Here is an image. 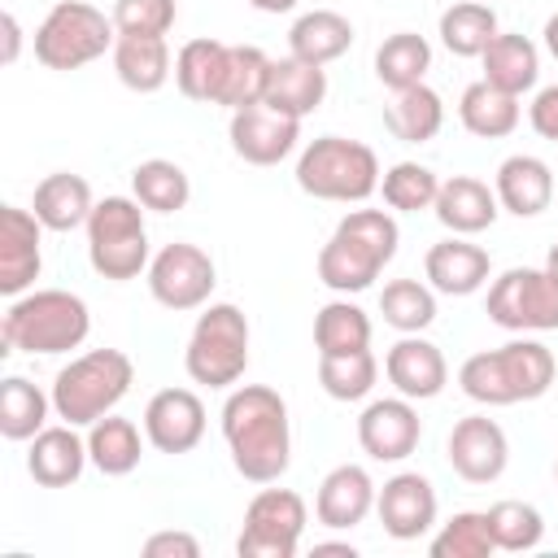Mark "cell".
<instances>
[{
    "label": "cell",
    "mask_w": 558,
    "mask_h": 558,
    "mask_svg": "<svg viewBox=\"0 0 558 558\" xmlns=\"http://www.w3.org/2000/svg\"><path fill=\"white\" fill-rule=\"evenodd\" d=\"M222 436L248 484H275L292 462L288 401L266 384H244L222 401Z\"/></svg>",
    "instance_id": "obj_1"
},
{
    "label": "cell",
    "mask_w": 558,
    "mask_h": 558,
    "mask_svg": "<svg viewBox=\"0 0 558 558\" xmlns=\"http://www.w3.org/2000/svg\"><path fill=\"white\" fill-rule=\"evenodd\" d=\"M397 218L388 209H349L318 253V279L331 292H366L397 257Z\"/></svg>",
    "instance_id": "obj_2"
},
{
    "label": "cell",
    "mask_w": 558,
    "mask_h": 558,
    "mask_svg": "<svg viewBox=\"0 0 558 558\" xmlns=\"http://www.w3.org/2000/svg\"><path fill=\"white\" fill-rule=\"evenodd\" d=\"M92 314L78 292L65 288H35L9 301L0 318V353H70L87 340Z\"/></svg>",
    "instance_id": "obj_3"
},
{
    "label": "cell",
    "mask_w": 558,
    "mask_h": 558,
    "mask_svg": "<svg viewBox=\"0 0 558 558\" xmlns=\"http://www.w3.org/2000/svg\"><path fill=\"white\" fill-rule=\"evenodd\" d=\"M558 362L541 340H510L488 353H471L458 371V384L480 405H519L554 388Z\"/></svg>",
    "instance_id": "obj_4"
},
{
    "label": "cell",
    "mask_w": 558,
    "mask_h": 558,
    "mask_svg": "<svg viewBox=\"0 0 558 558\" xmlns=\"http://www.w3.org/2000/svg\"><path fill=\"white\" fill-rule=\"evenodd\" d=\"M135 362L122 349H87L70 357L52 379V414L70 427H92L113 414V405L131 392Z\"/></svg>",
    "instance_id": "obj_5"
},
{
    "label": "cell",
    "mask_w": 558,
    "mask_h": 558,
    "mask_svg": "<svg viewBox=\"0 0 558 558\" xmlns=\"http://www.w3.org/2000/svg\"><path fill=\"white\" fill-rule=\"evenodd\" d=\"M296 187L314 201H344L357 205L379 187V157L362 140L318 135L296 157Z\"/></svg>",
    "instance_id": "obj_6"
},
{
    "label": "cell",
    "mask_w": 558,
    "mask_h": 558,
    "mask_svg": "<svg viewBox=\"0 0 558 558\" xmlns=\"http://www.w3.org/2000/svg\"><path fill=\"white\" fill-rule=\"evenodd\" d=\"M118 26L113 13L87 0H57L48 17L35 26V61L44 70H83L96 57L113 52Z\"/></svg>",
    "instance_id": "obj_7"
},
{
    "label": "cell",
    "mask_w": 558,
    "mask_h": 558,
    "mask_svg": "<svg viewBox=\"0 0 558 558\" xmlns=\"http://www.w3.org/2000/svg\"><path fill=\"white\" fill-rule=\"evenodd\" d=\"M87 262L100 279L126 283L140 270H148V231H144V205L135 196H105L96 201L87 218Z\"/></svg>",
    "instance_id": "obj_8"
},
{
    "label": "cell",
    "mask_w": 558,
    "mask_h": 558,
    "mask_svg": "<svg viewBox=\"0 0 558 558\" xmlns=\"http://www.w3.org/2000/svg\"><path fill=\"white\" fill-rule=\"evenodd\" d=\"M183 366L192 384L205 388H231L248 366V318L240 305L218 301L196 314V327L183 349Z\"/></svg>",
    "instance_id": "obj_9"
},
{
    "label": "cell",
    "mask_w": 558,
    "mask_h": 558,
    "mask_svg": "<svg viewBox=\"0 0 558 558\" xmlns=\"http://www.w3.org/2000/svg\"><path fill=\"white\" fill-rule=\"evenodd\" d=\"M484 310L506 331H558V279L545 266H510L493 279Z\"/></svg>",
    "instance_id": "obj_10"
},
{
    "label": "cell",
    "mask_w": 558,
    "mask_h": 558,
    "mask_svg": "<svg viewBox=\"0 0 558 558\" xmlns=\"http://www.w3.org/2000/svg\"><path fill=\"white\" fill-rule=\"evenodd\" d=\"M305 523H310V510H305L301 493L262 488L244 510V527L235 536V554L240 558H292L296 545H301Z\"/></svg>",
    "instance_id": "obj_11"
},
{
    "label": "cell",
    "mask_w": 558,
    "mask_h": 558,
    "mask_svg": "<svg viewBox=\"0 0 558 558\" xmlns=\"http://www.w3.org/2000/svg\"><path fill=\"white\" fill-rule=\"evenodd\" d=\"M218 283V270H214V257L187 240H174L166 244L153 262H148V292L157 305L183 314V310H201L209 301Z\"/></svg>",
    "instance_id": "obj_12"
},
{
    "label": "cell",
    "mask_w": 558,
    "mask_h": 558,
    "mask_svg": "<svg viewBox=\"0 0 558 558\" xmlns=\"http://www.w3.org/2000/svg\"><path fill=\"white\" fill-rule=\"evenodd\" d=\"M227 135H231V148H235L240 161H248V166H279L296 148V140H301V118L279 113L266 100H257V105H244V109L231 113Z\"/></svg>",
    "instance_id": "obj_13"
},
{
    "label": "cell",
    "mask_w": 558,
    "mask_h": 558,
    "mask_svg": "<svg viewBox=\"0 0 558 558\" xmlns=\"http://www.w3.org/2000/svg\"><path fill=\"white\" fill-rule=\"evenodd\" d=\"M445 458H449L453 475H462L466 484H493V480H501V471L510 462V440L497 427V418L466 414V418L453 423Z\"/></svg>",
    "instance_id": "obj_14"
},
{
    "label": "cell",
    "mask_w": 558,
    "mask_h": 558,
    "mask_svg": "<svg viewBox=\"0 0 558 558\" xmlns=\"http://www.w3.org/2000/svg\"><path fill=\"white\" fill-rule=\"evenodd\" d=\"M205 436V401L192 388H161L144 405V440L157 453H192Z\"/></svg>",
    "instance_id": "obj_15"
},
{
    "label": "cell",
    "mask_w": 558,
    "mask_h": 558,
    "mask_svg": "<svg viewBox=\"0 0 558 558\" xmlns=\"http://www.w3.org/2000/svg\"><path fill=\"white\" fill-rule=\"evenodd\" d=\"M423 423L410 397H379L357 414V445L375 458V462H401L418 449Z\"/></svg>",
    "instance_id": "obj_16"
},
{
    "label": "cell",
    "mask_w": 558,
    "mask_h": 558,
    "mask_svg": "<svg viewBox=\"0 0 558 558\" xmlns=\"http://www.w3.org/2000/svg\"><path fill=\"white\" fill-rule=\"evenodd\" d=\"M39 235H44V222L31 209H22V205L0 209V292L9 301L31 292V283L44 270Z\"/></svg>",
    "instance_id": "obj_17"
},
{
    "label": "cell",
    "mask_w": 558,
    "mask_h": 558,
    "mask_svg": "<svg viewBox=\"0 0 558 558\" xmlns=\"http://www.w3.org/2000/svg\"><path fill=\"white\" fill-rule=\"evenodd\" d=\"M375 510H379V523L392 541H418L436 523V488H432L427 475L401 471V475L384 480V488L375 497Z\"/></svg>",
    "instance_id": "obj_18"
},
{
    "label": "cell",
    "mask_w": 558,
    "mask_h": 558,
    "mask_svg": "<svg viewBox=\"0 0 558 558\" xmlns=\"http://www.w3.org/2000/svg\"><path fill=\"white\" fill-rule=\"evenodd\" d=\"M384 375H388V384H392L401 397H410V401H432V397H440L445 384H449V362H445V353H440L432 340H423V336L414 331V336H401V340L388 349Z\"/></svg>",
    "instance_id": "obj_19"
},
{
    "label": "cell",
    "mask_w": 558,
    "mask_h": 558,
    "mask_svg": "<svg viewBox=\"0 0 558 558\" xmlns=\"http://www.w3.org/2000/svg\"><path fill=\"white\" fill-rule=\"evenodd\" d=\"M375 497H379V488H375V480L366 475V466L344 462V466H336V471L323 475L318 497H314V514H318L323 527L349 532V527H357V523L375 510Z\"/></svg>",
    "instance_id": "obj_20"
},
{
    "label": "cell",
    "mask_w": 558,
    "mask_h": 558,
    "mask_svg": "<svg viewBox=\"0 0 558 558\" xmlns=\"http://www.w3.org/2000/svg\"><path fill=\"white\" fill-rule=\"evenodd\" d=\"M488 270H493L488 253L480 244L462 240V235H449V240L432 244L427 257H423L427 283L436 292H445V296H471V292H480L488 283Z\"/></svg>",
    "instance_id": "obj_21"
},
{
    "label": "cell",
    "mask_w": 558,
    "mask_h": 558,
    "mask_svg": "<svg viewBox=\"0 0 558 558\" xmlns=\"http://www.w3.org/2000/svg\"><path fill=\"white\" fill-rule=\"evenodd\" d=\"M436 218L445 231L453 235H480L497 222L501 205H497V192L484 183V179H471V174H453V179H440V192H436Z\"/></svg>",
    "instance_id": "obj_22"
},
{
    "label": "cell",
    "mask_w": 558,
    "mask_h": 558,
    "mask_svg": "<svg viewBox=\"0 0 558 558\" xmlns=\"http://www.w3.org/2000/svg\"><path fill=\"white\" fill-rule=\"evenodd\" d=\"M493 192H497V205H501L506 214H514V218H536V214H545L549 201H554V170H549L541 157H532V153H514V157H506V161L497 166Z\"/></svg>",
    "instance_id": "obj_23"
},
{
    "label": "cell",
    "mask_w": 558,
    "mask_h": 558,
    "mask_svg": "<svg viewBox=\"0 0 558 558\" xmlns=\"http://www.w3.org/2000/svg\"><path fill=\"white\" fill-rule=\"evenodd\" d=\"M87 440L61 423V427H44L39 436H31V453H26V471L39 488H70L83 466H87Z\"/></svg>",
    "instance_id": "obj_24"
},
{
    "label": "cell",
    "mask_w": 558,
    "mask_h": 558,
    "mask_svg": "<svg viewBox=\"0 0 558 558\" xmlns=\"http://www.w3.org/2000/svg\"><path fill=\"white\" fill-rule=\"evenodd\" d=\"M327 96V70L314 65V61H301V57H279L270 61V74H266V105L279 109V113H292V118H305L323 105Z\"/></svg>",
    "instance_id": "obj_25"
},
{
    "label": "cell",
    "mask_w": 558,
    "mask_h": 558,
    "mask_svg": "<svg viewBox=\"0 0 558 558\" xmlns=\"http://www.w3.org/2000/svg\"><path fill=\"white\" fill-rule=\"evenodd\" d=\"M96 201H92V183L83 174H70V170H57L48 179L35 183V201H31V214L44 222V231H74V227H87Z\"/></svg>",
    "instance_id": "obj_26"
},
{
    "label": "cell",
    "mask_w": 558,
    "mask_h": 558,
    "mask_svg": "<svg viewBox=\"0 0 558 558\" xmlns=\"http://www.w3.org/2000/svg\"><path fill=\"white\" fill-rule=\"evenodd\" d=\"M113 70H118L122 87H131L140 96L161 92L166 78L174 74L166 35H118V44H113Z\"/></svg>",
    "instance_id": "obj_27"
},
{
    "label": "cell",
    "mask_w": 558,
    "mask_h": 558,
    "mask_svg": "<svg viewBox=\"0 0 558 558\" xmlns=\"http://www.w3.org/2000/svg\"><path fill=\"white\" fill-rule=\"evenodd\" d=\"M480 61H484V83H493L510 96L532 92L541 78V52L527 35H501L497 31V39L480 52Z\"/></svg>",
    "instance_id": "obj_28"
},
{
    "label": "cell",
    "mask_w": 558,
    "mask_h": 558,
    "mask_svg": "<svg viewBox=\"0 0 558 558\" xmlns=\"http://www.w3.org/2000/svg\"><path fill=\"white\" fill-rule=\"evenodd\" d=\"M353 44V22L336 9H314V13H301L288 31V48L292 57L301 61H314V65H327L336 57H344Z\"/></svg>",
    "instance_id": "obj_29"
},
{
    "label": "cell",
    "mask_w": 558,
    "mask_h": 558,
    "mask_svg": "<svg viewBox=\"0 0 558 558\" xmlns=\"http://www.w3.org/2000/svg\"><path fill=\"white\" fill-rule=\"evenodd\" d=\"M384 126L401 144H427L445 126V105L427 83H414L405 92H392V100L384 105Z\"/></svg>",
    "instance_id": "obj_30"
},
{
    "label": "cell",
    "mask_w": 558,
    "mask_h": 558,
    "mask_svg": "<svg viewBox=\"0 0 558 558\" xmlns=\"http://www.w3.org/2000/svg\"><path fill=\"white\" fill-rule=\"evenodd\" d=\"M519 118H523L519 96H510V92H501V87H493L484 78L471 83L462 92V100H458V122L480 140H506L519 126Z\"/></svg>",
    "instance_id": "obj_31"
},
{
    "label": "cell",
    "mask_w": 558,
    "mask_h": 558,
    "mask_svg": "<svg viewBox=\"0 0 558 558\" xmlns=\"http://www.w3.org/2000/svg\"><path fill=\"white\" fill-rule=\"evenodd\" d=\"M266 74H270V57L257 44H227V65H222L214 105H227L231 113L244 105H257L266 96Z\"/></svg>",
    "instance_id": "obj_32"
},
{
    "label": "cell",
    "mask_w": 558,
    "mask_h": 558,
    "mask_svg": "<svg viewBox=\"0 0 558 558\" xmlns=\"http://www.w3.org/2000/svg\"><path fill=\"white\" fill-rule=\"evenodd\" d=\"M140 453H144V440L131 418L105 414L87 427V458L100 475H131L140 466Z\"/></svg>",
    "instance_id": "obj_33"
},
{
    "label": "cell",
    "mask_w": 558,
    "mask_h": 558,
    "mask_svg": "<svg viewBox=\"0 0 558 558\" xmlns=\"http://www.w3.org/2000/svg\"><path fill=\"white\" fill-rule=\"evenodd\" d=\"M222 65H227V44L222 39H187L179 52H174V83L187 100H201V105H214L218 96V78H222Z\"/></svg>",
    "instance_id": "obj_34"
},
{
    "label": "cell",
    "mask_w": 558,
    "mask_h": 558,
    "mask_svg": "<svg viewBox=\"0 0 558 558\" xmlns=\"http://www.w3.org/2000/svg\"><path fill=\"white\" fill-rule=\"evenodd\" d=\"M52 410V392H44L39 384H31L26 375H9L0 384V432L4 440H31L44 432Z\"/></svg>",
    "instance_id": "obj_35"
},
{
    "label": "cell",
    "mask_w": 558,
    "mask_h": 558,
    "mask_svg": "<svg viewBox=\"0 0 558 558\" xmlns=\"http://www.w3.org/2000/svg\"><path fill=\"white\" fill-rule=\"evenodd\" d=\"M427 70H432V44L414 31H397L375 48V78L388 92H405V87L423 83Z\"/></svg>",
    "instance_id": "obj_36"
},
{
    "label": "cell",
    "mask_w": 558,
    "mask_h": 558,
    "mask_svg": "<svg viewBox=\"0 0 558 558\" xmlns=\"http://www.w3.org/2000/svg\"><path fill=\"white\" fill-rule=\"evenodd\" d=\"M497 39V13L484 0H458L440 13V44L453 57H480Z\"/></svg>",
    "instance_id": "obj_37"
},
{
    "label": "cell",
    "mask_w": 558,
    "mask_h": 558,
    "mask_svg": "<svg viewBox=\"0 0 558 558\" xmlns=\"http://www.w3.org/2000/svg\"><path fill=\"white\" fill-rule=\"evenodd\" d=\"M314 349H318V357L371 349V318H366V310L353 305V301H327L314 314Z\"/></svg>",
    "instance_id": "obj_38"
},
{
    "label": "cell",
    "mask_w": 558,
    "mask_h": 558,
    "mask_svg": "<svg viewBox=\"0 0 558 558\" xmlns=\"http://www.w3.org/2000/svg\"><path fill=\"white\" fill-rule=\"evenodd\" d=\"M131 192H135V201H140L144 209H153V214H174V209L187 205L192 183H187L183 166H174V161H166V157H148V161H140V166L131 170Z\"/></svg>",
    "instance_id": "obj_39"
},
{
    "label": "cell",
    "mask_w": 558,
    "mask_h": 558,
    "mask_svg": "<svg viewBox=\"0 0 558 558\" xmlns=\"http://www.w3.org/2000/svg\"><path fill=\"white\" fill-rule=\"evenodd\" d=\"M379 314H384L388 327L414 336V331H423V327L436 323V296H432V288L418 283V279H392V283H384V292H379Z\"/></svg>",
    "instance_id": "obj_40"
},
{
    "label": "cell",
    "mask_w": 558,
    "mask_h": 558,
    "mask_svg": "<svg viewBox=\"0 0 558 558\" xmlns=\"http://www.w3.org/2000/svg\"><path fill=\"white\" fill-rule=\"evenodd\" d=\"M379 379V362L371 349H357V353H331V357H318V384L327 397L336 401H362Z\"/></svg>",
    "instance_id": "obj_41"
},
{
    "label": "cell",
    "mask_w": 558,
    "mask_h": 558,
    "mask_svg": "<svg viewBox=\"0 0 558 558\" xmlns=\"http://www.w3.org/2000/svg\"><path fill=\"white\" fill-rule=\"evenodd\" d=\"M484 514H488L493 545L506 549V554H527V549H536L541 536H545V519H541V510L527 506V501H514V497H510V501L488 506Z\"/></svg>",
    "instance_id": "obj_42"
},
{
    "label": "cell",
    "mask_w": 558,
    "mask_h": 558,
    "mask_svg": "<svg viewBox=\"0 0 558 558\" xmlns=\"http://www.w3.org/2000/svg\"><path fill=\"white\" fill-rule=\"evenodd\" d=\"M432 558H488L493 532H488V514L484 510H458L449 523H440V532L432 536Z\"/></svg>",
    "instance_id": "obj_43"
},
{
    "label": "cell",
    "mask_w": 558,
    "mask_h": 558,
    "mask_svg": "<svg viewBox=\"0 0 558 558\" xmlns=\"http://www.w3.org/2000/svg\"><path fill=\"white\" fill-rule=\"evenodd\" d=\"M379 192H384V205H388V209L418 214V209H432V205H436L440 179H436L427 166H418V161H397L392 170H384Z\"/></svg>",
    "instance_id": "obj_44"
},
{
    "label": "cell",
    "mask_w": 558,
    "mask_h": 558,
    "mask_svg": "<svg viewBox=\"0 0 558 558\" xmlns=\"http://www.w3.org/2000/svg\"><path fill=\"white\" fill-rule=\"evenodd\" d=\"M174 0H113L118 35H166L174 26Z\"/></svg>",
    "instance_id": "obj_45"
},
{
    "label": "cell",
    "mask_w": 558,
    "mask_h": 558,
    "mask_svg": "<svg viewBox=\"0 0 558 558\" xmlns=\"http://www.w3.org/2000/svg\"><path fill=\"white\" fill-rule=\"evenodd\" d=\"M527 122H532V131L541 140H554L558 144V83L536 92V100L527 105Z\"/></svg>",
    "instance_id": "obj_46"
},
{
    "label": "cell",
    "mask_w": 558,
    "mask_h": 558,
    "mask_svg": "<svg viewBox=\"0 0 558 558\" xmlns=\"http://www.w3.org/2000/svg\"><path fill=\"white\" fill-rule=\"evenodd\" d=\"M144 554H148V558H196L201 545H196L192 532H153V536L144 541Z\"/></svg>",
    "instance_id": "obj_47"
},
{
    "label": "cell",
    "mask_w": 558,
    "mask_h": 558,
    "mask_svg": "<svg viewBox=\"0 0 558 558\" xmlns=\"http://www.w3.org/2000/svg\"><path fill=\"white\" fill-rule=\"evenodd\" d=\"M17 48H22L17 17H13V13H4V61H17Z\"/></svg>",
    "instance_id": "obj_48"
},
{
    "label": "cell",
    "mask_w": 558,
    "mask_h": 558,
    "mask_svg": "<svg viewBox=\"0 0 558 558\" xmlns=\"http://www.w3.org/2000/svg\"><path fill=\"white\" fill-rule=\"evenodd\" d=\"M541 35H545V52H549V57L558 61V13H554V17L545 22V31H541Z\"/></svg>",
    "instance_id": "obj_49"
},
{
    "label": "cell",
    "mask_w": 558,
    "mask_h": 558,
    "mask_svg": "<svg viewBox=\"0 0 558 558\" xmlns=\"http://www.w3.org/2000/svg\"><path fill=\"white\" fill-rule=\"evenodd\" d=\"M314 554L323 558V554H340V558H353V545H344V541H323V545H314Z\"/></svg>",
    "instance_id": "obj_50"
},
{
    "label": "cell",
    "mask_w": 558,
    "mask_h": 558,
    "mask_svg": "<svg viewBox=\"0 0 558 558\" xmlns=\"http://www.w3.org/2000/svg\"><path fill=\"white\" fill-rule=\"evenodd\" d=\"M253 9H262V13H288V9H296V0H248Z\"/></svg>",
    "instance_id": "obj_51"
},
{
    "label": "cell",
    "mask_w": 558,
    "mask_h": 558,
    "mask_svg": "<svg viewBox=\"0 0 558 558\" xmlns=\"http://www.w3.org/2000/svg\"><path fill=\"white\" fill-rule=\"evenodd\" d=\"M545 270H549V275H554V279H558V244H554V248H549V257H545Z\"/></svg>",
    "instance_id": "obj_52"
},
{
    "label": "cell",
    "mask_w": 558,
    "mask_h": 558,
    "mask_svg": "<svg viewBox=\"0 0 558 558\" xmlns=\"http://www.w3.org/2000/svg\"><path fill=\"white\" fill-rule=\"evenodd\" d=\"M554 480H558V462H554Z\"/></svg>",
    "instance_id": "obj_53"
}]
</instances>
